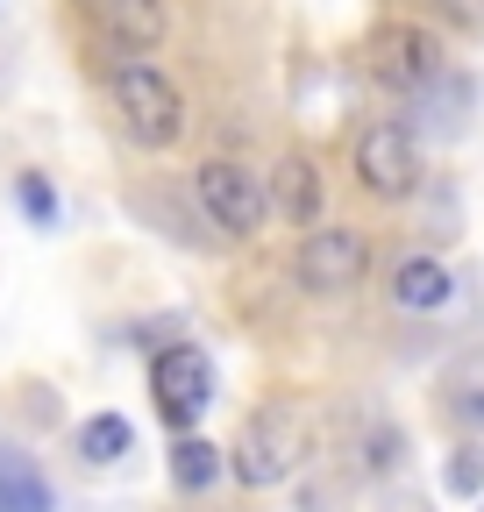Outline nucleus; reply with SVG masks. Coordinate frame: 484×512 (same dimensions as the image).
Segmentation results:
<instances>
[{
  "label": "nucleus",
  "instance_id": "1",
  "mask_svg": "<svg viewBox=\"0 0 484 512\" xmlns=\"http://www.w3.org/2000/svg\"><path fill=\"white\" fill-rule=\"evenodd\" d=\"M107 86H114L121 128H129L143 150H171L178 143V128H186V100H178V86L157 72L150 57H121Z\"/></svg>",
  "mask_w": 484,
  "mask_h": 512
},
{
  "label": "nucleus",
  "instance_id": "2",
  "mask_svg": "<svg viewBox=\"0 0 484 512\" xmlns=\"http://www.w3.org/2000/svg\"><path fill=\"white\" fill-rule=\"evenodd\" d=\"M299 456H307V427H299V413L285 399H271V406L250 413V427H242L228 470L250 484V491H271V484H285L299 470Z\"/></svg>",
  "mask_w": 484,
  "mask_h": 512
},
{
  "label": "nucleus",
  "instance_id": "3",
  "mask_svg": "<svg viewBox=\"0 0 484 512\" xmlns=\"http://www.w3.org/2000/svg\"><path fill=\"white\" fill-rule=\"evenodd\" d=\"M363 64L385 93H428L442 79V43L420 22H378L371 43H363Z\"/></svg>",
  "mask_w": 484,
  "mask_h": 512
},
{
  "label": "nucleus",
  "instance_id": "4",
  "mask_svg": "<svg viewBox=\"0 0 484 512\" xmlns=\"http://www.w3.org/2000/svg\"><path fill=\"white\" fill-rule=\"evenodd\" d=\"M193 185H200L207 221L228 228V235H257V228L271 221V185H264V171L235 164V157H207Z\"/></svg>",
  "mask_w": 484,
  "mask_h": 512
},
{
  "label": "nucleus",
  "instance_id": "5",
  "mask_svg": "<svg viewBox=\"0 0 484 512\" xmlns=\"http://www.w3.org/2000/svg\"><path fill=\"white\" fill-rule=\"evenodd\" d=\"M150 399H157V413H164L171 427H193V420L214 406V363H207L193 342L164 349V356L150 363Z\"/></svg>",
  "mask_w": 484,
  "mask_h": 512
},
{
  "label": "nucleus",
  "instance_id": "6",
  "mask_svg": "<svg viewBox=\"0 0 484 512\" xmlns=\"http://www.w3.org/2000/svg\"><path fill=\"white\" fill-rule=\"evenodd\" d=\"M356 178L378 192V200H406L420 185V150H413V128L406 121H371L356 136Z\"/></svg>",
  "mask_w": 484,
  "mask_h": 512
},
{
  "label": "nucleus",
  "instance_id": "7",
  "mask_svg": "<svg viewBox=\"0 0 484 512\" xmlns=\"http://www.w3.org/2000/svg\"><path fill=\"white\" fill-rule=\"evenodd\" d=\"M363 271H371V242L356 228H314L299 242V278L314 292H349V285H363Z\"/></svg>",
  "mask_w": 484,
  "mask_h": 512
},
{
  "label": "nucleus",
  "instance_id": "8",
  "mask_svg": "<svg viewBox=\"0 0 484 512\" xmlns=\"http://www.w3.org/2000/svg\"><path fill=\"white\" fill-rule=\"evenodd\" d=\"M271 214H285L292 228H314L321 221V171L314 157H285L271 178Z\"/></svg>",
  "mask_w": 484,
  "mask_h": 512
},
{
  "label": "nucleus",
  "instance_id": "9",
  "mask_svg": "<svg viewBox=\"0 0 484 512\" xmlns=\"http://www.w3.org/2000/svg\"><path fill=\"white\" fill-rule=\"evenodd\" d=\"M449 292H456V278L435 264V256H406V264L392 271V299H399V306H413V313L449 306Z\"/></svg>",
  "mask_w": 484,
  "mask_h": 512
},
{
  "label": "nucleus",
  "instance_id": "10",
  "mask_svg": "<svg viewBox=\"0 0 484 512\" xmlns=\"http://www.w3.org/2000/svg\"><path fill=\"white\" fill-rule=\"evenodd\" d=\"M100 22H107L121 43H129V50H150V43H164V29H171L164 0H107Z\"/></svg>",
  "mask_w": 484,
  "mask_h": 512
},
{
  "label": "nucleus",
  "instance_id": "11",
  "mask_svg": "<svg viewBox=\"0 0 484 512\" xmlns=\"http://www.w3.org/2000/svg\"><path fill=\"white\" fill-rule=\"evenodd\" d=\"M0 512H50V484L29 456H0Z\"/></svg>",
  "mask_w": 484,
  "mask_h": 512
},
{
  "label": "nucleus",
  "instance_id": "12",
  "mask_svg": "<svg viewBox=\"0 0 484 512\" xmlns=\"http://www.w3.org/2000/svg\"><path fill=\"white\" fill-rule=\"evenodd\" d=\"M129 448H136V427L129 420H121V413H93L86 427H79V456L86 463H121V456H129Z\"/></svg>",
  "mask_w": 484,
  "mask_h": 512
},
{
  "label": "nucleus",
  "instance_id": "13",
  "mask_svg": "<svg viewBox=\"0 0 484 512\" xmlns=\"http://www.w3.org/2000/svg\"><path fill=\"white\" fill-rule=\"evenodd\" d=\"M214 470H221V448H214V441L186 434V441L171 448V484H178V491H207V484H214Z\"/></svg>",
  "mask_w": 484,
  "mask_h": 512
},
{
  "label": "nucleus",
  "instance_id": "14",
  "mask_svg": "<svg viewBox=\"0 0 484 512\" xmlns=\"http://www.w3.org/2000/svg\"><path fill=\"white\" fill-rule=\"evenodd\" d=\"M449 491L456 498L484 491V456H477V448H456V456H449Z\"/></svg>",
  "mask_w": 484,
  "mask_h": 512
},
{
  "label": "nucleus",
  "instance_id": "15",
  "mask_svg": "<svg viewBox=\"0 0 484 512\" xmlns=\"http://www.w3.org/2000/svg\"><path fill=\"white\" fill-rule=\"evenodd\" d=\"M15 192H22V207H29V221H36V228H50V214H57V200H50V185H43V178L29 171V178H22Z\"/></svg>",
  "mask_w": 484,
  "mask_h": 512
},
{
  "label": "nucleus",
  "instance_id": "16",
  "mask_svg": "<svg viewBox=\"0 0 484 512\" xmlns=\"http://www.w3.org/2000/svg\"><path fill=\"white\" fill-rule=\"evenodd\" d=\"M449 15H463V22H484V0H442Z\"/></svg>",
  "mask_w": 484,
  "mask_h": 512
},
{
  "label": "nucleus",
  "instance_id": "17",
  "mask_svg": "<svg viewBox=\"0 0 484 512\" xmlns=\"http://www.w3.org/2000/svg\"><path fill=\"white\" fill-rule=\"evenodd\" d=\"M93 8H107V0H93Z\"/></svg>",
  "mask_w": 484,
  "mask_h": 512
}]
</instances>
